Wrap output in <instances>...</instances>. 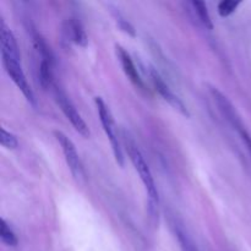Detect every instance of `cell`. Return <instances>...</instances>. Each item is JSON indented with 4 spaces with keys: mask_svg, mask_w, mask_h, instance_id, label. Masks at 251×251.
Wrapping results in <instances>:
<instances>
[{
    "mask_svg": "<svg viewBox=\"0 0 251 251\" xmlns=\"http://www.w3.org/2000/svg\"><path fill=\"white\" fill-rule=\"evenodd\" d=\"M233 127H234V129L239 132V135L242 136L243 141H244V144L247 145L248 150H249L250 153H251V136L249 135V132L247 131V129H245L243 122H238L237 124L233 125Z\"/></svg>",
    "mask_w": 251,
    "mask_h": 251,
    "instance_id": "cell-14",
    "label": "cell"
},
{
    "mask_svg": "<svg viewBox=\"0 0 251 251\" xmlns=\"http://www.w3.org/2000/svg\"><path fill=\"white\" fill-rule=\"evenodd\" d=\"M191 5L194 6V10L195 12L198 14L199 20L201 21V24L208 29H213V24H212V20H211L210 14H208V10L207 6L203 1H193Z\"/></svg>",
    "mask_w": 251,
    "mask_h": 251,
    "instance_id": "cell-10",
    "label": "cell"
},
{
    "mask_svg": "<svg viewBox=\"0 0 251 251\" xmlns=\"http://www.w3.org/2000/svg\"><path fill=\"white\" fill-rule=\"evenodd\" d=\"M125 134V146H126V151L127 154H129L130 159H131L132 164L135 167V171L137 172L139 174L140 179L144 183L145 189H146L147 194H149V199H150V208H151L152 213L156 215L158 213V205H159V198H158V191H157V186L156 183H154L153 176L151 173V169L150 167L147 166L146 161H145L144 156L140 152L139 147L136 146L134 141L131 139H127L126 132Z\"/></svg>",
    "mask_w": 251,
    "mask_h": 251,
    "instance_id": "cell-1",
    "label": "cell"
},
{
    "mask_svg": "<svg viewBox=\"0 0 251 251\" xmlns=\"http://www.w3.org/2000/svg\"><path fill=\"white\" fill-rule=\"evenodd\" d=\"M65 32L68 38L71 42H74L75 44L80 47H86L88 43L87 34H86L85 29H83L82 25L80 21L75 19H70L66 22L65 26Z\"/></svg>",
    "mask_w": 251,
    "mask_h": 251,
    "instance_id": "cell-8",
    "label": "cell"
},
{
    "mask_svg": "<svg viewBox=\"0 0 251 251\" xmlns=\"http://www.w3.org/2000/svg\"><path fill=\"white\" fill-rule=\"evenodd\" d=\"M117 22H118V25H119L120 29H123V31H124L125 33H129L130 36H135L134 27H132L131 25H130L129 22L126 21V20L123 19V17L120 16L119 14L117 15Z\"/></svg>",
    "mask_w": 251,
    "mask_h": 251,
    "instance_id": "cell-15",
    "label": "cell"
},
{
    "mask_svg": "<svg viewBox=\"0 0 251 251\" xmlns=\"http://www.w3.org/2000/svg\"><path fill=\"white\" fill-rule=\"evenodd\" d=\"M54 136H55L56 141L60 145L61 150H63L64 157L68 163L69 168H70L71 173H73L74 178L77 181H82L85 179V171H83V166L81 163L80 156H78L76 147L74 142L66 136L64 132L61 131H54Z\"/></svg>",
    "mask_w": 251,
    "mask_h": 251,
    "instance_id": "cell-5",
    "label": "cell"
},
{
    "mask_svg": "<svg viewBox=\"0 0 251 251\" xmlns=\"http://www.w3.org/2000/svg\"><path fill=\"white\" fill-rule=\"evenodd\" d=\"M39 83L44 90L50 87L53 83V66H51V58H42L38 69Z\"/></svg>",
    "mask_w": 251,
    "mask_h": 251,
    "instance_id": "cell-9",
    "label": "cell"
},
{
    "mask_svg": "<svg viewBox=\"0 0 251 251\" xmlns=\"http://www.w3.org/2000/svg\"><path fill=\"white\" fill-rule=\"evenodd\" d=\"M95 102L96 107H97L98 115H100V123H102L103 130H104L105 135H107L110 145H112L113 154H114L115 161H117V163L120 167H123L124 166V154H123L122 144H120V140L118 137L117 127H115V123L114 119H113L112 112H110L109 107L105 104V102L100 97H96Z\"/></svg>",
    "mask_w": 251,
    "mask_h": 251,
    "instance_id": "cell-2",
    "label": "cell"
},
{
    "mask_svg": "<svg viewBox=\"0 0 251 251\" xmlns=\"http://www.w3.org/2000/svg\"><path fill=\"white\" fill-rule=\"evenodd\" d=\"M54 97H55L56 103L60 107L61 112L64 113L66 118H68L69 122L71 123L74 127H75L76 131L80 135H82L83 137H90V129H88V125L86 124L85 120L82 119L80 113L76 110L75 105L73 104L70 100H69L68 96L63 92L59 87L54 86Z\"/></svg>",
    "mask_w": 251,
    "mask_h": 251,
    "instance_id": "cell-3",
    "label": "cell"
},
{
    "mask_svg": "<svg viewBox=\"0 0 251 251\" xmlns=\"http://www.w3.org/2000/svg\"><path fill=\"white\" fill-rule=\"evenodd\" d=\"M150 76H151V80H152V83H153L154 88H156L157 92L161 95V97L163 98L167 103H169L174 109L178 110L180 114H183L184 117L186 118L190 117V113H189L186 105L184 104L183 100H181L178 96L174 95L173 91L169 88V86L167 85L166 81L162 78V76L159 75L158 71H156L154 69H151V70H150Z\"/></svg>",
    "mask_w": 251,
    "mask_h": 251,
    "instance_id": "cell-6",
    "label": "cell"
},
{
    "mask_svg": "<svg viewBox=\"0 0 251 251\" xmlns=\"http://www.w3.org/2000/svg\"><path fill=\"white\" fill-rule=\"evenodd\" d=\"M115 48H117V55L118 58H119L120 64H122L125 75H126L127 77L130 78V81H131L134 85H136L137 87H144V82H142L141 76H140L139 71H137L136 66H135L130 54L120 46H117Z\"/></svg>",
    "mask_w": 251,
    "mask_h": 251,
    "instance_id": "cell-7",
    "label": "cell"
},
{
    "mask_svg": "<svg viewBox=\"0 0 251 251\" xmlns=\"http://www.w3.org/2000/svg\"><path fill=\"white\" fill-rule=\"evenodd\" d=\"M0 238H1V242L7 247H16L19 243L16 234L5 220L0 221Z\"/></svg>",
    "mask_w": 251,
    "mask_h": 251,
    "instance_id": "cell-11",
    "label": "cell"
},
{
    "mask_svg": "<svg viewBox=\"0 0 251 251\" xmlns=\"http://www.w3.org/2000/svg\"><path fill=\"white\" fill-rule=\"evenodd\" d=\"M0 142L5 149L15 150L19 147V140L15 136L12 132L6 131L5 129H1V137H0Z\"/></svg>",
    "mask_w": 251,
    "mask_h": 251,
    "instance_id": "cell-13",
    "label": "cell"
},
{
    "mask_svg": "<svg viewBox=\"0 0 251 251\" xmlns=\"http://www.w3.org/2000/svg\"><path fill=\"white\" fill-rule=\"evenodd\" d=\"M1 56L2 63H4L5 70H6L7 75L11 77V80L14 81L15 85L19 87V90L21 91L22 95L26 97V100H28L29 103H32V104H34L36 100H34L33 91L29 87L24 70H22L21 58H14V56L5 55V54H1Z\"/></svg>",
    "mask_w": 251,
    "mask_h": 251,
    "instance_id": "cell-4",
    "label": "cell"
},
{
    "mask_svg": "<svg viewBox=\"0 0 251 251\" xmlns=\"http://www.w3.org/2000/svg\"><path fill=\"white\" fill-rule=\"evenodd\" d=\"M240 5V1H234V0H223L218 4V14L222 17L229 16L230 14L237 10V7Z\"/></svg>",
    "mask_w": 251,
    "mask_h": 251,
    "instance_id": "cell-12",
    "label": "cell"
}]
</instances>
